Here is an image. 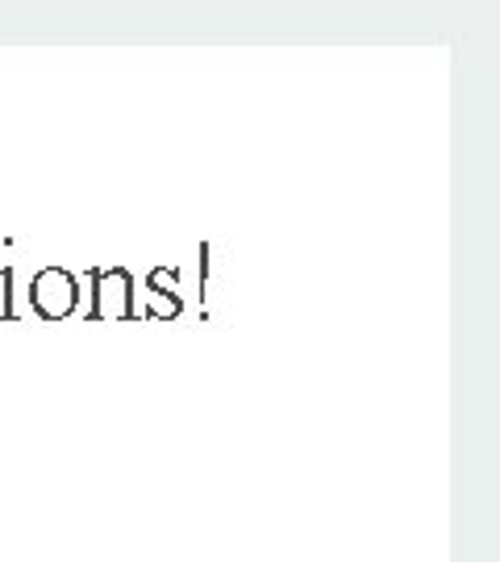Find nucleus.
<instances>
[{
    "label": "nucleus",
    "instance_id": "f03ea898",
    "mask_svg": "<svg viewBox=\"0 0 500 562\" xmlns=\"http://www.w3.org/2000/svg\"><path fill=\"white\" fill-rule=\"evenodd\" d=\"M134 276L125 267H104L92 271V308L88 322H134Z\"/></svg>",
    "mask_w": 500,
    "mask_h": 562
},
{
    "label": "nucleus",
    "instance_id": "7ed1b4c3",
    "mask_svg": "<svg viewBox=\"0 0 500 562\" xmlns=\"http://www.w3.org/2000/svg\"><path fill=\"white\" fill-rule=\"evenodd\" d=\"M146 296H151V304L138 313V317H146V322H163V317L171 322V317H180V313H184L180 292H146Z\"/></svg>",
    "mask_w": 500,
    "mask_h": 562
},
{
    "label": "nucleus",
    "instance_id": "f257e3e1",
    "mask_svg": "<svg viewBox=\"0 0 500 562\" xmlns=\"http://www.w3.org/2000/svg\"><path fill=\"white\" fill-rule=\"evenodd\" d=\"M80 304V283L67 267H42L30 280V308L38 313L42 322H67Z\"/></svg>",
    "mask_w": 500,
    "mask_h": 562
}]
</instances>
